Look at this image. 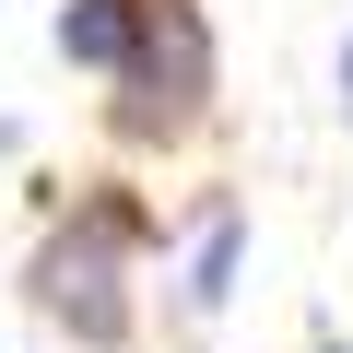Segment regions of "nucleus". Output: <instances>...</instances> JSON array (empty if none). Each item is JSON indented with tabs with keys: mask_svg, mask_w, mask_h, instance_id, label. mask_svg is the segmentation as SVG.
<instances>
[{
	"mask_svg": "<svg viewBox=\"0 0 353 353\" xmlns=\"http://www.w3.org/2000/svg\"><path fill=\"white\" fill-rule=\"evenodd\" d=\"M130 248H141V212H130V201L71 212V224L48 236V259H36V306H48L71 341H118V330H130Z\"/></svg>",
	"mask_w": 353,
	"mask_h": 353,
	"instance_id": "nucleus-1",
	"label": "nucleus"
},
{
	"mask_svg": "<svg viewBox=\"0 0 353 353\" xmlns=\"http://www.w3.org/2000/svg\"><path fill=\"white\" fill-rule=\"evenodd\" d=\"M130 106H118V130L130 141H153V130H189L201 118V94H212V36H201V12L189 0H141V48H130Z\"/></svg>",
	"mask_w": 353,
	"mask_h": 353,
	"instance_id": "nucleus-2",
	"label": "nucleus"
},
{
	"mask_svg": "<svg viewBox=\"0 0 353 353\" xmlns=\"http://www.w3.org/2000/svg\"><path fill=\"white\" fill-rule=\"evenodd\" d=\"M236 248H248V212H236V201H201V224H189V271H176V306H189V318H212V306L236 294Z\"/></svg>",
	"mask_w": 353,
	"mask_h": 353,
	"instance_id": "nucleus-3",
	"label": "nucleus"
},
{
	"mask_svg": "<svg viewBox=\"0 0 353 353\" xmlns=\"http://www.w3.org/2000/svg\"><path fill=\"white\" fill-rule=\"evenodd\" d=\"M130 48H141V0H71V12H59V59L130 71Z\"/></svg>",
	"mask_w": 353,
	"mask_h": 353,
	"instance_id": "nucleus-4",
	"label": "nucleus"
},
{
	"mask_svg": "<svg viewBox=\"0 0 353 353\" xmlns=\"http://www.w3.org/2000/svg\"><path fill=\"white\" fill-rule=\"evenodd\" d=\"M341 94H353V36H341Z\"/></svg>",
	"mask_w": 353,
	"mask_h": 353,
	"instance_id": "nucleus-5",
	"label": "nucleus"
},
{
	"mask_svg": "<svg viewBox=\"0 0 353 353\" xmlns=\"http://www.w3.org/2000/svg\"><path fill=\"white\" fill-rule=\"evenodd\" d=\"M318 353H341V341H318Z\"/></svg>",
	"mask_w": 353,
	"mask_h": 353,
	"instance_id": "nucleus-6",
	"label": "nucleus"
}]
</instances>
